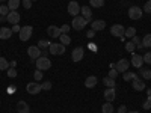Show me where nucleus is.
<instances>
[{"label": "nucleus", "instance_id": "5fc2aeb1", "mask_svg": "<svg viewBox=\"0 0 151 113\" xmlns=\"http://www.w3.org/2000/svg\"><path fill=\"white\" fill-rule=\"evenodd\" d=\"M0 2H2V3H3V2H5V0H0Z\"/></svg>", "mask_w": 151, "mask_h": 113}, {"label": "nucleus", "instance_id": "393cba45", "mask_svg": "<svg viewBox=\"0 0 151 113\" xmlns=\"http://www.w3.org/2000/svg\"><path fill=\"white\" fill-rule=\"evenodd\" d=\"M101 113H113V106H112V103H104L103 106H101Z\"/></svg>", "mask_w": 151, "mask_h": 113}, {"label": "nucleus", "instance_id": "c85d7f7f", "mask_svg": "<svg viewBox=\"0 0 151 113\" xmlns=\"http://www.w3.org/2000/svg\"><path fill=\"white\" fill-rule=\"evenodd\" d=\"M89 5L92 8H101L104 6V0H89Z\"/></svg>", "mask_w": 151, "mask_h": 113}, {"label": "nucleus", "instance_id": "dca6fc26", "mask_svg": "<svg viewBox=\"0 0 151 113\" xmlns=\"http://www.w3.org/2000/svg\"><path fill=\"white\" fill-rule=\"evenodd\" d=\"M91 27H92V30H103L104 27H106V21L104 20H95V21H92L91 23Z\"/></svg>", "mask_w": 151, "mask_h": 113}, {"label": "nucleus", "instance_id": "473e14b6", "mask_svg": "<svg viewBox=\"0 0 151 113\" xmlns=\"http://www.w3.org/2000/svg\"><path fill=\"white\" fill-rule=\"evenodd\" d=\"M9 8L6 6V5H2V6H0V17H3V18H6L8 17V14H9Z\"/></svg>", "mask_w": 151, "mask_h": 113}, {"label": "nucleus", "instance_id": "a19ab883", "mask_svg": "<svg viewBox=\"0 0 151 113\" xmlns=\"http://www.w3.org/2000/svg\"><path fill=\"white\" fill-rule=\"evenodd\" d=\"M142 11H145L147 14H151V0H148V2L145 3V6H144V9Z\"/></svg>", "mask_w": 151, "mask_h": 113}, {"label": "nucleus", "instance_id": "4c0bfd02", "mask_svg": "<svg viewBox=\"0 0 151 113\" xmlns=\"http://www.w3.org/2000/svg\"><path fill=\"white\" fill-rule=\"evenodd\" d=\"M8 77H9V79H14V77H17V69L11 67V68L8 69Z\"/></svg>", "mask_w": 151, "mask_h": 113}, {"label": "nucleus", "instance_id": "8fccbe9b", "mask_svg": "<svg viewBox=\"0 0 151 113\" xmlns=\"http://www.w3.org/2000/svg\"><path fill=\"white\" fill-rule=\"evenodd\" d=\"M9 65H11L12 68H15V67H17V60H12V62H11V64H9Z\"/></svg>", "mask_w": 151, "mask_h": 113}, {"label": "nucleus", "instance_id": "4d7b16f0", "mask_svg": "<svg viewBox=\"0 0 151 113\" xmlns=\"http://www.w3.org/2000/svg\"><path fill=\"white\" fill-rule=\"evenodd\" d=\"M32 2H36V0H32Z\"/></svg>", "mask_w": 151, "mask_h": 113}, {"label": "nucleus", "instance_id": "9d476101", "mask_svg": "<svg viewBox=\"0 0 151 113\" xmlns=\"http://www.w3.org/2000/svg\"><path fill=\"white\" fill-rule=\"evenodd\" d=\"M132 86L134 91H144L145 89V82L139 77V75H136V77L132 80Z\"/></svg>", "mask_w": 151, "mask_h": 113}, {"label": "nucleus", "instance_id": "c756f323", "mask_svg": "<svg viewBox=\"0 0 151 113\" xmlns=\"http://www.w3.org/2000/svg\"><path fill=\"white\" fill-rule=\"evenodd\" d=\"M124 36H127V38L136 36V29L134 27H127V29H125V32H124Z\"/></svg>", "mask_w": 151, "mask_h": 113}, {"label": "nucleus", "instance_id": "bb28decb", "mask_svg": "<svg viewBox=\"0 0 151 113\" xmlns=\"http://www.w3.org/2000/svg\"><path fill=\"white\" fill-rule=\"evenodd\" d=\"M59 39H60V44H64V45H70V42H71V38L67 33H62L59 36Z\"/></svg>", "mask_w": 151, "mask_h": 113}, {"label": "nucleus", "instance_id": "2eb2a0df", "mask_svg": "<svg viewBox=\"0 0 151 113\" xmlns=\"http://www.w3.org/2000/svg\"><path fill=\"white\" fill-rule=\"evenodd\" d=\"M132 65L136 67V68H142V65H144V59H142V56L136 54V53H132Z\"/></svg>", "mask_w": 151, "mask_h": 113}, {"label": "nucleus", "instance_id": "f257e3e1", "mask_svg": "<svg viewBox=\"0 0 151 113\" xmlns=\"http://www.w3.org/2000/svg\"><path fill=\"white\" fill-rule=\"evenodd\" d=\"M35 64H36V69H40V71H47L52 68V60H50L48 57H38L35 60Z\"/></svg>", "mask_w": 151, "mask_h": 113}, {"label": "nucleus", "instance_id": "1a4fd4ad", "mask_svg": "<svg viewBox=\"0 0 151 113\" xmlns=\"http://www.w3.org/2000/svg\"><path fill=\"white\" fill-rule=\"evenodd\" d=\"M83 56H85V50H83V47L74 48V50H73V53H71V59H73V62H80V60L83 59Z\"/></svg>", "mask_w": 151, "mask_h": 113}, {"label": "nucleus", "instance_id": "f3484780", "mask_svg": "<svg viewBox=\"0 0 151 113\" xmlns=\"http://www.w3.org/2000/svg\"><path fill=\"white\" fill-rule=\"evenodd\" d=\"M47 33H48V36H52V38H59V36L62 35L60 27H56V26H50V27H47Z\"/></svg>", "mask_w": 151, "mask_h": 113}, {"label": "nucleus", "instance_id": "58836bf2", "mask_svg": "<svg viewBox=\"0 0 151 113\" xmlns=\"http://www.w3.org/2000/svg\"><path fill=\"white\" fill-rule=\"evenodd\" d=\"M142 59H144V64L151 65V51H150V53H147L145 56H142Z\"/></svg>", "mask_w": 151, "mask_h": 113}, {"label": "nucleus", "instance_id": "a878e982", "mask_svg": "<svg viewBox=\"0 0 151 113\" xmlns=\"http://www.w3.org/2000/svg\"><path fill=\"white\" fill-rule=\"evenodd\" d=\"M103 83L107 86V87H113V89H115V79H112V77H109V75H107V77H104L103 79Z\"/></svg>", "mask_w": 151, "mask_h": 113}, {"label": "nucleus", "instance_id": "49530a36", "mask_svg": "<svg viewBox=\"0 0 151 113\" xmlns=\"http://www.w3.org/2000/svg\"><path fill=\"white\" fill-rule=\"evenodd\" d=\"M20 30H21V27L18 26V24H14V27H12V32L15 33V32H20Z\"/></svg>", "mask_w": 151, "mask_h": 113}, {"label": "nucleus", "instance_id": "a211bd4d", "mask_svg": "<svg viewBox=\"0 0 151 113\" xmlns=\"http://www.w3.org/2000/svg\"><path fill=\"white\" fill-rule=\"evenodd\" d=\"M115 89H113V87H107V89L104 91V99L107 103H112L113 99H115Z\"/></svg>", "mask_w": 151, "mask_h": 113}, {"label": "nucleus", "instance_id": "6ab92c4d", "mask_svg": "<svg viewBox=\"0 0 151 113\" xmlns=\"http://www.w3.org/2000/svg\"><path fill=\"white\" fill-rule=\"evenodd\" d=\"M98 83V79L95 77V75H89L86 80H85V86L88 87V89H92V87H95Z\"/></svg>", "mask_w": 151, "mask_h": 113}, {"label": "nucleus", "instance_id": "b1692460", "mask_svg": "<svg viewBox=\"0 0 151 113\" xmlns=\"http://www.w3.org/2000/svg\"><path fill=\"white\" fill-rule=\"evenodd\" d=\"M141 44H142V47H144V48H145V47H151V33H147V35L142 38Z\"/></svg>", "mask_w": 151, "mask_h": 113}, {"label": "nucleus", "instance_id": "c03bdc74", "mask_svg": "<svg viewBox=\"0 0 151 113\" xmlns=\"http://www.w3.org/2000/svg\"><path fill=\"white\" fill-rule=\"evenodd\" d=\"M70 29H71V26H68V24H64V26L60 27V32H62V33H68Z\"/></svg>", "mask_w": 151, "mask_h": 113}, {"label": "nucleus", "instance_id": "f704fd0d", "mask_svg": "<svg viewBox=\"0 0 151 113\" xmlns=\"http://www.w3.org/2000/svg\"><path fill=\"white\" fill-rule=\"evenodd\" d=\"M134 48H136V45L132 42V41H129V42H125V50H127L129 53H134Z\"/></svg>", "mask_w": 151, "mask_h": 113}, {"label": "nucleus", "instance_id": "412c9836", "mask_svg": "<svg viewBox=\"0 0 151 113\" xmlns=\"http://www.w3.org/2000/svg\"><path fill=\"white\" fill-rule=\"evenodd\" d=\"M12 29H9V27H2L0 29V39H9V38L12 36Z\"/></svg>", "mask_w": 151, "mask_h": 113}, {"label": "nucleus", "instance_id": "f03ea898", "mask_svg": "<svg viewBox=\"0 0 151 113\" xmlns=\"http://www.w3.org/2000/svg\"><path fill=\"white\" fill-rule=\"evenodd\" d=\"M48 51L52 53L53 56H60V54H64L65 53V45L64 44H50V47H48Z\"/></svg>", "mask_w": 151, "mask_h": 113}, {"label": "nucleus", "instance_id": "603ef678", "mask_svg": "<svg viewBox=\"0 0 151 113\" xmlns=\"http://www.w3.org/2000/svg\"><path fill=\"white\" fill-rule=\"evenodd\" d=\"M147 95H148V98H151V89H148V91H147Z\"/></svg>", "mask_w": 151, "mask_h": 113}, {"label": "nucleus", "instance_id": "c9c22d12", "mask_svg": "<svg viewBox=\"0 0 151 113\" xmlns=\"http://www.w3.org/2000/svg\"><path fill=\"white\" fill-rule=\"evenodd\" d=\"M33 79H35V82H40V80H42V71L36 69V71L33 72Z\"/></svg>", "mask_w": 151, "mask_h": 113}, {"label": "nucleus", "instance_id": "72a5a7b5", "mask_svg": "<svg viewBox=\"0 0 151 113\" xmlns=\"http://www.w3.org/2000/svg\"><path fill=\"white\" fill-rule=\"evenodd\" d=\"M116 75H118V71H116V68H115V64H110V69H109V77L115 79Z\"/></svg>", "mask_w": 151, "mask_h": 113}, {"label": "nucleus", "instance_id": "de8ad7c7", "mask_svg": "<svg viewBox=\"0 0 151 113\" xmlns=\"http://www.w3.org/2000/svg\"><path fill=\"white\" fill-rule=\"evenodd\" d=\"M86 35H88V38H94V35H95V30H92V29H91V30H88V33H86Z\"/></svg>", "mask_w": 151, "mask_h": 113}, {"label": "nucleus", "instance_id": "6e6d98bb", "mask_svg": "<svg viewBox=\"0 0 151 113\" xmlns=\"http://www.w3.org/2000/svg\"><path fill=\"white\" fill-rule=\"evenodd\" d=\"M73 2H77V0H73Z\"/></svg>", "mask_w": 151, "mask_h": 113}, {"label": "nucleus", "instance_id": "79ce46f5", "mask_svg": "<svg viewBox=\"0 0 151 113\" xmlns=\"http://www.w3.org/2000/svg\"><path fill=\"white\" fill-rule=\"evenodd\" d=\"M23 6H24V9H30L32 8V0H23Z\"/></svg>", "mask_w": 151, "mask_h": 113}, {"label": "nucleus", "instance_id": "37998d69", "mask_svg": "<svg viewBox=\"0 0 151 113\" xmlns=\"http://www.w3.org/2000/svg\"><path fill=\"white\" fill-rule=\"evenodd\" d=\"M145 110H150L151 109V98H147V101L144 103V106H142Z\"/></svg>", "mask_w": 151, "mask_h": 113}, {"label": "nucleus", "instance_id": "09e8293b", "mask_svg": "<svg viewBox=\"0 0 151 113\" xmlns=\"http://www.w3.org/2000/svg\"><path fill=\"white\" fill-rule=\"evenodd\" d=\"M48 53H50V51H48V48H47L45 51H42V53H41V56H42V57H47V56H48Z\"/></svg>", "mask_w": 151, "mask_h": 113}, {"label": "nucleus", "instance_id": "864d4df0", "mask_svg": "<svg viewBox=\"0 0 151 113\" xmlns=\"http://www.w3.org/2000/svg\"><path fill=\"white\" fill-rule=\"evenodd\" d=\"M127 113H139V112H134V110H133V112H127Z\"/></svg>", "mask_w": 151, "mask_h": 113}, {"label": "nucleus", "instance_id": "9b49d317", "mask_svg": "<svg viewBox=\"0 0 151 113\" xmlns=\"http://www.w3.org/2000/svg\"><path fill=\"white\" fill-rule=\"evenodd\" d=\"M124 32H125V29H124V26H121V24H113V26L110 27L112 36L121 38V36H124Z\"/></svg>", "mask_w": 151, "mask_h": 113}, {"label": "nucleus", "instance_id": "39448f33", "mask_svg": "<svg viewBox=\"0 0 151 113\" xmlns=\"http://www.w3.org/2000/svg\"><path fill=\"white\" fill-rule=\"evenodd\" d=\"M26 91H27V94H30V95H36V94H40V92L42 91V87H41V84L38 83V82H30V83H27V86H26Z\"/></svg>", "mask_w": 151, "mask_h": 113}, {"label": "nucleus", "instance_id": "2f4dec72", "mask_svg": "<svg viewBox=\"0 0 151 113\" xmlns=\"http://www.w3.org/2000/svg\"><path fill=\"white\" fill-rule=\"evenodd\" d=\"M50 41H47V39H40V42H38V47H40L41 50H47L48 47H50Z\"/></svg>", "mask_w": 151, "mask_h": 113}, {"label": "nucleus", "instance_id": "4be33fe9", "mask_svg": "<svg viewBox=\"0 0 151 113\" xmlns=\"http://www.w3.org/2000/svg\"><path fill=\"white\" fill-rule=\"evenodd\" d=\"M134 77H136V74L132 72V71H125V72H122V79H124V82H132Z\"/></svg>", "mask_w": 151, "mask_h": 113}, {"label": "nucleus", "instance_id": "5701e85b", "mask_svg": "<svg viewBox=\"0 0 151 113\" xmlns=\"http://www.w3.org/2000/svg\"><path fill=\"white\" fill-rule=\"evenodd\" d=\"M139 72L142 75V79H145V80H150L151 79V69H148V68H139Z\"/></svg>", "mask_w": 151, "mask_h": 113}, {"label": "nucleus", "instance_id": "7ed1b4c3", "mask_svg": "<svg viewBox=\"0 0 151 113\" xmlns=\"http://www.w3.org/2000/svg\"><path fill=\"white\" fill-rule=\"evenodd\" d=\"M86 23H88V21H86L83 17L77 15V17H74V18H73V21H71V27H73L74 30H82V29H85Z\"/></svg>", "mask_w": 151, "mask_h": 113}, {"label": "nucleus", "instance_id": "6e6552de", "mask_svg": "<svg viewBox=\"0 0 151 113\" xmlns=\"http://www.w3.org/2000/svg\"><path fill=\"white\" fill-rule=\"evenodd\" d=\"M80 5L77 3V2H73V0H71V2L68 3V14L70 15H73V17H77L79 14H80Z\"/></svg>", "mask_w": 151, "mask_h": 113}, {"label": "nucleus", "instance_id": "aec40b11", "mask_svg": "<svg viewBox=\"0 0 151 113\" xmlns=\"http://www.w3.org/2000/svg\"><path fill=\"white\" fill-rule=\"evenodd\" d=\"M17 112L18 113H30V109L26 101H18L17 103Z\"/></svg>", "mask_w": 151, "mask_h": 113}, {"label": "nucleus", "instance_id": "ea45409f", "mask_svg": "<svg viewBox=\"0 0 151 113\" xmlns=\"http://www.w3.org/2000/svg\"><path fill=\"white\" fill-rule=\"evenodd\" d=\"M41 87H42V91H50L52 89V82H44L41 84Z\"/></svg>", "mask_w": 151, "mask_h": 113}, {"label": "nucleus", "instance_id": "0eeeda50", "mask_svg": "<svg viewBox=\"0 0 151 113\" xmlns=\"http://www.w3.org/2000/svg\"><path fill=\"white\" fill-rule=\"evenodd\" d=\"M27 54L32 60H36L38 57H41V48L38 47V45H30L27 48Z\"/></svg>", "mask_w": 151, "mask_h": 113}, {"label": "nucleus", "instance_id": "7c9ffc66", "mask_svg": "<svg viewBox=\"0 0 151 113\" xmlns=\"http://www.w3.org/2000/svg\"><path fill=\"white\" fill-rule=\"evenodd\" d=\"M11 68V65H9V62L5 59V57H0V69H9Z\"/></svg>", "mask_w": 151, "mask_h": 113}, {"label": "nucleus", "instance_id": "3c124183", "mask_svg": "<svg viewBox=\"0 0 151 113\" xmlns=\"http://www.w3.org/2000/svg\"><path fill=\"white\" fill-rule=\"evenodd\" d=\"M89 47H91V50H94V51L97 50V48H95V44H89Z\"/></svg>", "mask_w": 151, "mask_h": 113}, {"label": "nucleus", "instance_id": "a18cd8bd", "mask_svg": "<svg viewBox=\"0 0 151 113\" xmlns=\"http://www.w3.org/2000/svg\"><path fill=\"white\" fill-rule=\"evenodd\" d=\"M118 113H127V106H124V104L119 106L118 107Z\"/></svg>", "mask_w": 151, "mask_h": 113}, {"label": "nucleus", "instance_id": "423d86ee", "mask_svg": "<svg viewBox=\"0 0 151 113\" xmlns=\"http://www.w3.org/2000/svg\"><path fill=\"white\" fill-rule=\"evenodd\" d=\"M142 14H144V11H142L139 6H132V8L129 9V17H130V20H139V18L142 17Z\"/></svg>", "mask_w": 151, "mask_h": 113}, {"label": "nucleus", "instance_id": "ddd939ff", "mask_svg": "<svg viewBox=\"0 0 151 113\" xmlns=\"http://www.w3.org/2000/svg\"><path fill=\"white\" fill-rule=\"evenodd\" d=\"M20 14L17 11H11L9 14H8V17H6V21L8 23H11V24H18L20 23Z\"/></svg>", "mask_w": 151, "mask_h": 113}, {"label": "nucleus", "instance_id": "cd10ccee", "mask_svg": "<svg viewBox=\"0 0 151 113\" xmlns=\"http://www.w3.org/2000/svg\"><path fill=\"white\" fill-rule=\"evenodd\" d=\"M18 6H20V0H9V2H8L9 11H15Z\"/></svg>", "mask_w": 151, "mask_h": 113}, {"label": "nucleus", "instance_id": "4468645a", "mask_svg": "<svg viewBox=\"0 0 151 113\" xmlns=\"http://www.w3.org/2000/svg\"><path fill=\"white\" fill-rule=\"evenodd\" d=\"M80 12L83 14V18H85L88 23H92V9H91V8L82 6V8H80Z\"/></svg>", "mask_w": 151, "mask_h": 113}, {"label": "nucleus", "instance_id": "f8f14e48", "mask_svg": "<svg viewBox=\"0 0 151 113\" xmlns=\"http://www.w3.org/2000/svg\"><path fill=\"white\" fill-rule=\"evenodd\" d=\"M129 67H130V62L125 60V59H121V60H118L115 64V68H116L118 72H125L129 69Z\"/></svg>", "mask_w": 151, "mask_h": 113}, {"label": "nucleus", "instance_id": "e433bc0d", "mask_svg": "<svg viewBox=\"0 0 151 113\" xmlns=\"http://www.w3.org/2000/svg\"><path fill=\"white\" fill-rule=\"evenodd\" d=\"M132 42H133V44H134V45H136L137 48H144V47H142V44H141V39H139V38H137V35L132 38Z\"/></svg>", "mask_w": 151, "mask_h": 113}, {"label": "nucleus", "instance_id": "20e7f679", "mask_svg": "<svg viewBox=\"0 0 151 113\" xmlns=\"http://www.w3.org/2000/svg\"><path fill=\"white\" fill-rule=\"evenodd\" d=\"M32 33H33V27H32V26H24V27H21V30L18 32L21 41L30 39V38H32Z\"/></svg>", "mask_w": 151, "mask_h": 113}]
</instances>
